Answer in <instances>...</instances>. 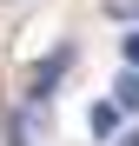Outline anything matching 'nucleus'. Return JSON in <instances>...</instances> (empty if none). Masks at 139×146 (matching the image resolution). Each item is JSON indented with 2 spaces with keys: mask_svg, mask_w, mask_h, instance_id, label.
Returning a JSON list of instances; mask_svg holds the SVG:
<instances>
[{
  "mask_svg": "<svg viewBox=\"0 0 139 146\" xmlns=\"http://www.w3.org/2000/svg\"><path fill=\"white\" fill-rule=\"evenodd\" d=\"M106 13L119 20V27H139V0H106Z\"/></svg>",
  "mask_w": 139,
  "mask_h": 146,
  "instance_id": "obj_4",
  "label": "nucleus"
},
{
  "mask_svg": "<svg viewBox=\"0 0 139 146\" xmlns=\"http://www.w3.org/2000/svg\"><path fill=\"white\" fill-rule=\"evenodd\" d=\"M126 146H139V139H126Z\"/></svg>",
  "mask_w": 139,
  "mask_h": 146,
  "instance_id": "obj_6",
  "label": "nucleus"
},
{
  "mask_svg": "<svg viewBox=\"0 0 139 146\" xmlns=\"http://www.w3.org/2000/svg\"><path fill=\"white\" fill-rule=\"evenodd\" d=\"M113 106L139 113V73H119V86H113Z\"/></svg>",
  "mask_w": 139,
  "mask_h": 146,
  "instance_id": "obj_3",
  "label": "nucleus"
},
{
  "mask_svg": "<svg viewBox=\"0 0 139 146\" xmlns=\"http://www.w3.org/2000/svg\"><path fill=\"white\" fill-rule=\"evenodd\" d=\"M66 66H73V46H53V53L33 66V100H53V86L66 80Z\"/></svg>",
  "mask_w": 139,
  "mask_h": 146,
  "instance_id": "obj_1",
  "label": "nucleus"
},
{
  "mask_svg": "<svg viewBox=\"0 0 139 146\" xmlns=\"http://www.w3.org/2000/svg\"><path fill=\"white\" fill-rule=\"evenodd\" d=\"M86 119H93V139H113V133H119V106H113V100H99Z\"/></svg>",
  "mask_w": 139,
  "mask_h": 146,
  "instance_id": "obj_2",
  "label": "nucleus"
},
{
  "mask_svg": "<svg viewBox=\"0 0 139 146\" xmlns=\"http://www.w3.org/2000/svg\"><path fill=\"white\" fill-rule=\"evenodd\" d=\"M7 146H27V119L13 113V126H7Z\"/></svg>",
  "mask_w": 139,
  "mask_h": 146,
  "instance_id": "obj_5",
  "label": "nucleus"
}]
</instances>
